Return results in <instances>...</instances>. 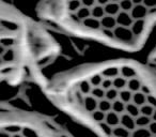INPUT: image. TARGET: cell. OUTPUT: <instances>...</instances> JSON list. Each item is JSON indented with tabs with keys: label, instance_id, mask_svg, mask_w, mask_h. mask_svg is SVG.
I'll return each instance as SVG.
<instances>
[{
	"label": "cell",
	"instance_id": "obj_1",
	"mask_svg": "<svg viewBox=\"0 0 156 137\" xmlns=\"http://www.w3.org/2000/svg\"><path fill=\"white\" fill-rule=\"evenodd\" d=\"M48 94L88 117L106 137H156V73L142 62L87 65L55 81Z\"/></svg>",
	"mask_w": 156,
	"mask_h": 137
},
{
	"label": "cell",
	"instance_id": "obj_2",
	"mask_svg": "<svg viewBox=\"0 0 156 137\" xmlns=\"http://www.w3.org/2000/svg\"><path fill=\"white\" fill-rule=\"evenodd\" d=\"M39 13L65 32L123 50L139 48L156 27V0H43Z\"/></svg>",
	"mask_w": 156,
	"mask_h": 137
},
{
	"label": "cell",
	"instance_id": "obj_3",
	"mask_svg": "<svg viewBox=\"0 0 156 137\" xmlns=\"http://www.w3.org/2000/svg\"><path fill=\"white\" fill-rule=\"evenodd\" d=\"M1 76L11 87L17 86L33 71L40 56L51 54L50 44L40 28L29 25L17 12L2 9L1 22Z\"/></svg>",
	"mask_w": 156,
	"mask_h": 137
},
{
	"label": "cell",
	"instance_id": "obj_4",
	"mask_svg": "<svg viewBox=\"0 0 156 137\" xmlns=\"http://www.w3.org/2000/svg\"><path fill=\"white\" fill-rule=\"evenodd\" d=\"M153 58L155 59V62H156V50H155V52H153Z\"/></svg>",
	"mask_w": 156,
	"mask_h": 137
}]
</instances>
